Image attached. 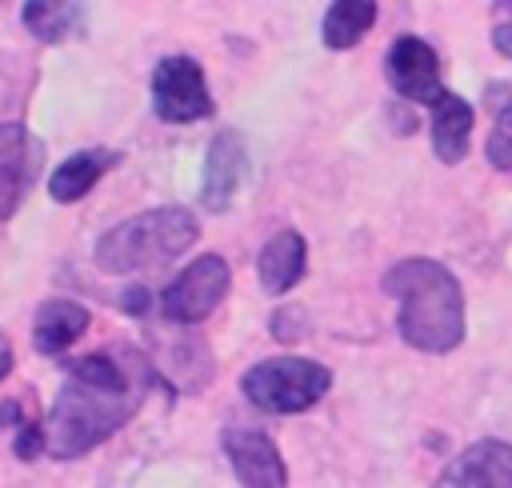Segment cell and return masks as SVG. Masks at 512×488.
<instances>
[{
  "mask_svg": "<svg viewBox=\"0 0 512 488\" xmlns=\"http://www.w3.org/2000/svg\"><path fill=\"white\" fill-rule=\"evenodd\" d=\"M64 372L68 384L56 392L48 416L40 420L44 452L56 460L84 456L96 444H104L112 432H120L136 416L148 388L140 360L112 356V348L68 360Z\"/></svg>",
  "mask_w": 512,
  "mask_h": 488,
  "instance_id": "6da1fadb",
  "label": "cell"
},
{
  "mask_svg": "<svg viewBox=\"0 0 512 488\" xmlns=\"http://www.w3.org/2000/svg\"><path fill=\"white\" fill-rule=\"evenodd\" d=\"M380 284L400 304L396 332L408 348L444 356L464 340V288L440 260L408 256L392 264Z\"/></svg>",
  "mask_w": 512,
  "mask_h": 488,
  "instance_id": "7a4b0ae2",
  "label": "cell"
},
{
  "mask_svg": "<svg viewBox=\"0 0 512 488\" xmlns=\"http://www.w3.org/2000/svg\"><path fill=\"white\" fill-rule=\"evenodd\" d=\"M196 236H200V224L188 208H148L120 220L96 240V264L108 276L152 272L176 260L180 252H188Z\"/></svg>",
  "mask_w": 512,
  "mask_h": 488,
  "instance_id": "3957f363",
  "label": "cell"
},
{
  "mask_svg": "<svg viewBox=\"0 0 512 488\" xmlns=\"http://www.w3.org/2000/svg\"><path fill=\"white\" fill-rule=\"evenodd\" d=\"M240 388L260 412L296 416V412H304V408H312L328 396L332 372L320 360H308V356H272V360L252 364L244 372Z\"/></svg>",
  "mask_w": 512,
  "mask_h": 488,
  "instance_id": "277c9868",
  "label": "cell"
},
{
  "mask_svg": "<svg viewBox=\"0 0 512 488\" xmlns=\"http://www.w3.org/2000/svg\"><path fill=\"white\" fill-rule=\"evenodd\" d=\"M228 284H232L228 260L216 252H204L164 288L160 308L172 324H200L220 308V300L228 296Z\"/></svg>",
  "mask_w": 512,
  "mask_h": 488,
  "instance_id": "5b68a950",
  "label": "cell"
},
{
  "mask_svg": "<svg viewBox=\"0 0 512 488\" xmlns=\"http://www.w3.org/2000/svg\"><path fill=\"white\" fill-rule=\"evenodd\" d=\"M152 112L168 124H188L212 116V96L204 68L192 56H164L152 72Z\"/></svg>",
  "mask_w": 512,
  "mask_h": 488,
  "instance_id": "8992f818",
  "label": "cell"
},
{
  "mask_svg": "<svg viewBox=\"0 0 512 488\" xmlns=\"http://www.w3.org/2000/svg\"><path fill=\"white\" fill-rule=\"evenodd\" d=\"M384 76H388L392 92H400L404 100L436 104L440 92H444V84H440V60H436L432 44L420 40V36H396L388 44Z\"/></svg>",
  "mask_w": 512,
  "mask_h": 488,
  "instance_id": "52a82bcc",
  "label": "cell"
},
{
  "mask_svg": "<svg viewBox=\"0 0 512 488\" xmlns=\"http://www.w3.org/2000/svg\"><path fill=\"white\" fill-rule=\"evenodd\" d=\"M220 444L244 488H288L284 456L260 428H224Z\"/></svg>",
  "mask_w": 512,
  "mask_h": 488,
  "instance_id": "ba28073f",
  "label": "cell"
},
{
  "mask_svg": "<svg viewBox=\"0 0 512 488\" xmlns=\"http://www.w3.org/2000/svg\"><path fill=\"white\" fill-rule=\"evenodd\" d=\"M244 168H248L244 140L232 128L216 132L208 152H204V188H200L208 212H228V204H232V196L244 180Z\"/></svg>",
  "mask_w": 512,
  "mask_h": 488,
  "instance_id": "9c48e42d",
  "label": "cell"
},
{
  "mask_svg": "<svg viewBox=\"0 0 512 488\" xmlns=\"http://www.w3.org/2000/svg\"><path fill=\"white\" fill-rule=\"evenodd\" d=\"M32 172H36V140L28 136L24 124L0 120V220L16 212L24 188L32 184Z\"/></svg>",
  "mask_w": 512,
  "mask_h": 488,
  "instance_id": "30bf717a",
  "label": "cell"
},
{
  "mask_svg": "<svg viewBox=\"0 0 512 488\" xmlns=\"http://www.w3.org/2000/svg\"><path fill=\"white\" fill-rule=\"evenodd\" d=\"M92 316L84 304L76 300H64V296H52L36 308V320H32V344L40 356H60L64 348H72L84 332H88Z\"/></svg>",
  "mask_w": 512,
  "mask_h": 488,
  "instance_id": "8fae6325",
  "label": "cell"
},
{
  "mask_svg": "<svg viewBox=\"0 0 512 488\" xmlns=\"http://www.w3.org/2000/svg\"><path fill=\"white\" fill-rule=\"evenodd\" d=\"M304 268H308V244H304V236L292 232V228L276 232V236L260 248V260H256L260 284H264V292H272V296H284V292L304 276Z\"/></svg>",
  "mask_w": 512,
  "mask_h": 488,
  "instance_id": "7c38bea8",
  "label": "cell"
},
{
  "mask_svg": "<svg viewBox=\"0 0 512 488\" xmlns=\"http://www.w3.org/2000/svg\"><path fill=\"white\" fill-rule=\"evenodd\" d=\"M116 164V152L108 148H84V152H72L56 164V172L48 176V196L56 204H76L80 196L92 192V184Z\"/></svg>",
  "mask_w": 512,
  "mask_h": 488,
  "instance_id": "4fadbf2b",
  "label": "cell"
},
{
  "mask_svg": "<svg viewBox=\"0 0 512 488\" xmlns=\"http://www.w3.org/2000/svg\"><path fill=\"white\" fill-rule=\"evenodd\" d=\"M468 136H472V104H464L456 92H440V100L432 104V152L444 164L464 160L468 152Z\"/></svg>",
  "mask_w": 512,
  "mask_h": 488,
  "instance_id": "5bb4252c",
  "label": "cell"
},
{
  "mask_svg": "<svg viewBox=\"0 0 512 488\" xmlns=\"http://www.w3.org/2000/svg\"><path fill=\"white\" fill-rule=\"evenodd\" d=\"M372 20H376V4H368V0H336L324 12V32L320 36H324L328 48L344 52V48H356L364 40Z\"/></svg>",
  "mask_w": 512,
  "mask_h": 488,
  "instance_id": "9a60e30c",
  "label": "cell"
},
{
  "mask_svg": "<svg viewBox=\"0 0 512 488\" xmlns=\"http://www.w3.org/2000/svg\"><path fill=\"white\" fill-rule=\"evenodd\" d=\"M484 104L492 108V132H488V164L496 172H512V84L492 80L484 88Z\"/></svg>",
  "mask_w": 512,
  "mask_h": 488,
  "instance_id": "2e32d148",
  "label": "cell"
},
{
  "mask_svg": "<svg viewBox=\"0 0 512 488\" xmlns=\"http://www.w3.org/2000/svg\"><path fill=\"white\" fill-rule=\"evenodd\" d=\"M20 16H24V28H28L36 40L56 44V40H64V36L76 28V20H80V4L32 0V4H24V8H20Z\"/></svg>",
  "mask_w": 512,
  "mask_h": 488,
  "instance_id": "e0dca14e",
  "label": "cell"
},
{
  "mask_svg": "<svg viewBox=\"0 0 512 488\" xmlns=\"http://www.w3.org/2000/svg\"><path fill=\"white\" fill-rule=\"evenodd\" d=\"M468 452L476 456L488 488H512V444L508 440H476L468 444Z\"/></svg>",
  "mask_w": 512,
  "mask_h": 488,
  "instance_id": "ac0fdd59",
  "label": "cell"
},
{
  "mask_svg": "<svg viewBox=\"0 0 512 488\" xmlns=\"http://www.w3.org/2000/svg\"><path fill=\"white\" fill-rule=\"evenodd\" d=\"M432 488H488V480H484V472H480L476 456L464 448L460 456H452V460L444 464V472L436 476V484H432Z\"/></svg>",
  "mask_w": 512,
  "mask_h": 488,
  "instance_id": "d6986e66",
  "label": "cell"
},
{
  "mask_svg": "<svg viewBox=\"0 0 512 488\" xmlns=\"http://www.w3.org/2000/svg\"><path fill=\"white\" fill-rule=\"evenodd\" d=\"M44 452V428H40V420H32V424H24L20 432H16V440H12V456H20V460H36Z\"/></svg>",
  "mask_w": 512,
  "mask_h": 488,
  "instance_id": "ffe728a7",
  "label": "cell"
},
{
  "mask_svg": "<svg viewBox=\"0 0 512 488\" xmlns=\"http://www.w3.org/2000/svg\"><path fill=\"white\" fill-rule=\"evenodd\" d=\"M148 304H152V296H148L144 284H132V288H124V296H120V308H124L128 316H144Z\"/></svg>",
  "mask_w": 512,
  "mask_h": 488,
  "instance_id": "44dd1931",
  "label": "cell"
},
{
  "mask_svg": "<svg viewBox=\"0 0 512 488\" xmlns=\"http://www.w3.org/2000/svg\"><path fill=\"white\" fill-rule=\"evenodd\" d=\"M492 48L500 56H512V24H496L492 28Z\"/></svg>",
  "mask_w": 512,
  "mask_h": 488,
  "instance_id": "7402d4cb",
  "label": "cell"
},
{
  "mask_svg": "<svg viewBox=\"0 0 512 488\" xmlns=\"http://www.w3.org/2000/svg\"><path fill=\"white\" fill-rule=\"evenodd\" d=\"M0 424H24V416H20V404H16V400H4V404H0Z\"/></svg>",
  "mask_w": 512,
  "mask_h": 488,
  "instance_id": "603a6c76",
  "label": "cell"
},
{
  "mask_svg": "<svg viewBox=\"0 0 512 488\" xmlns=\"http://www.w3.org/2000/svg\"><path fill=\"white\" fill-rule=\"evenodd\" d=\"M12 372V344H8V336L0 332V380Z\"/></svg>",
  "mask_w": 512,
  "mask_h": 488,
  "instance_id": "cb8c5ba5",
  "label": "cell"
}]
</instances>
